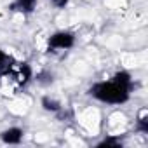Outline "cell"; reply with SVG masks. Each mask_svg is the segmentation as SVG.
<instances>
[{
    "instance_id": "cell-6",
    "label": "cell",
    "mask_w": 148,
    "mask_h": 148,
    "mask_svg": "<svg viewBox=\"0 0 148 148\" xmlns=\"http://www.w3.org/2000/svg\"><path fill=\"white\" fill-rule=\"evenodd\" d=\"M42 105H44V108H45V110H49V112H58V110H59V106H61L58 99L49 98V96L42 99Z\"/></svg>"
},
{
    "instance_id": "cell-2",
    "label": "cell",
    "mask_w": 148,
    "mask_h": 148,
    "mask_svg": "<svg viewBox=\"0 0 148 148\" xmlns=\"http://www.w3.org/2000/svg\"><path fill=\"white\" fill-rule=\"evenodd\" d=\"M75 45V35L68 30H58L52 35L45 37V49H56V51H66Z\"/></svg>"
},
{
    "instance_id": "cell-1",
    "label": "cell",
    "mask_w": 148,
    "mask_h": 148,
    "mask_svg": "<svg viewBox=\"0 0 148 148\" xmlns=\"http://www.w3.org/2000/svg\"><path fill=\"white\" fill-rule=\"evenodd\" d=\"M131 75L127 71H119L108 80L98 82L91 87V96L106 105H122L131 96Z\"/></svg>"
},
{
    "instance_id": "cell-7",
    "label": "cell",
    "mask_w": 148,
    "mask_h": 148,
    "mask_svg": "<svg viewBox=\"0 0 148 148\" xmlns=\"http://www.w3.org/2000/svg\"><path fill=\"white\" fill-rule=\"evenodd\" d=\"M49 2H51V5L56 7V9H64V7L68 5L70 0H49Z\"/></svg>"
},
{
    "instance_id": "cell-3",
    "label": "cell",
    "mask_w": 148,
    "mask_h": 148,
    "mask_svg": "<svg viewBox=\"0 0 148 148\" xmlns=\"http://www.w3.org/2000/svg\"><path fill=\"white\" fill-rule=\"evenodd\" d=\"M23 136H25V131L21 127H9V129L2 131L0 139H2L5 145H19L23 141Z\"/></svg>"
},
{
    "instance_id": "cell-5",
    "label": "cell",
    "mask_w": 148,
    "mask_h": 148,
    "mask_svg": "<svg viewBox=\"0 0 148 148\" xmlns=\"http://www.w3.org/2000/svg\"><path fill=\"white\" fill-rule=\"evenodd\" d=\"M12 58L4 51V49H0V75H4V73L9 70V66L12 64Z\"/></svg>"
},
{
    "instance_id": "cell-4",
    "label": "cell",
    "mask_w": 148,
    "mask_h": 148,
    "mask_svg": "<svg viewBox=\"0 0 148 148\" xmlns=\"http://www.w3.org/2000/svg\"><path fill=\"white\" fill-rule=\"evenodd\" d=\"M38 4V0H14V4H12V11L19 12V14H30L35 11Z\"/></svg>"
}]
</instances>
